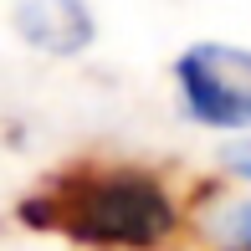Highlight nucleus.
<instances>
[{"instance_id":"1","label":"nucleus","mask_w":251,"mask_h":251,"mask_svg":"<svg viewBox=\"0 0 251 251\" xmlns=\"http://www.w3.org/2000/svg\"><path fill=\"white\" fill-rule=\"evenodd\" d=\"M21 226L93 251H159L185 226L179 195L144 164H72L16 205Z\"/></svg>"},{"instance_id":"2","label":"nucleus","mask_w":251,"mask_h":251,"mask_svg":"<svg viewBox=\"0 0 251 251\" xmlns=\"http://www.w3.org/2000/svg\"><path fill=\"white\" fill-rule=\"evenodd\" d=\"M179 108L210 133H251V47L236 41H190L169 67Z\"/></svg>"},{"instance_id":"3","label":"nucleus","mask_w":251,"mask_h":251,"mask_svg":"<svg viewBox=\"0 0 251 251\" xmlns=\"http://www.w3.org/2000/svg\"><path fill=\"white\" fill-rule=\"evenodd\" d=\"M10 26L41 56H82L98 41V16L87 0H16Z\"/></svg>"},{"instance_id":"4","label":"nucleus","mask_w":251,"mask_h":251,"mask_svg":"<svg viewBox=\"0 0 251 251\" xmlns=\"http://www.w3.org/2000/svg\"><path fill=\"white\" fill-rule=\"evenodd\" d=\"M221 159H226V169H231L241 185H251V133H246L241 144H231V149H226Z\"/></svg>"},{"instance_id":"5","label":"nucleus","mask_w":251,"mask_h":251,"mask_svg":"<svg viewBox=\"0 0 251 251\" xmlns=\"http://www.w3.org/2000/svg\"><path fill=\"white\" fill-rule=\"evenodd\" d=\"M241 221H236V236H231V251H251V205H241Z\"/></svg>"}]
</instances>
